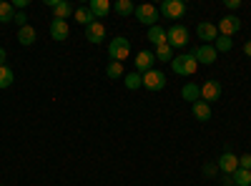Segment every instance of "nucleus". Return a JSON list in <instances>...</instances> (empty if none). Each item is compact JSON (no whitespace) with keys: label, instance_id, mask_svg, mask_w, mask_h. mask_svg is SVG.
I'll use <instances>...</instances> for the list:
<instances>
[{"label":"nucleus","instance_id":"c756f323","mask_svg":"<svg viewBox=\"0 0 251 186\" xmlns=\"http://www.w3.org/2000/svg\"><path fill=\"white\" fill-rule=\"evenodd\" d=\"M13 23H18V28H25V26H28V15H25L23 10H18L15 18H13Z\"/></svg>","mask_w":251,"mask_h":186},{"label":"nucleus","instance_id":"9b49d317","mask_svg":"<svg viewBox=\"0 0 251 186\" xmlns=\"http://www.w3.org/2000/svg\"><path fill=\"white\" fill-rule=\"evenodd\" d=\"M136 73H149V71H153V63H156V53H151V51H141L138 55H136Z\"/></svg>","mask_w":251,"mask_h":186},{"label":"nucleus","instance_id":"c9c22d12","mask_svg":"<svg viewBox=\"0 0 251 186\" xmlns=\"http://www.w3.org/2000/svg\"><path fill=\"white\" fill-rule=\"evenodd\" d=\"M244 53L251 58V40H246V43H244Z\"/></svg>","mask_w":251,"mask_h":186},{"label":"nucleus","instance_id":"bb28decb","mask_svg":"<svg viewBox=\"0 0 251 186\" xmlns=\"http://www.w3.org/2000/svg\"><path fill=\"white\" fill-rule=\"evenodd\" d=\"M113 10L118 15H131V13H136V5L131 3V0H118V3L113 5Z\"/></svg>","mask_w":251,"mask_h":186},{"label":"nucleus","instance_id":"b1692460","mask_svg":"<svg viewBox=\"0 0 251 186\" xmlns=\"http://www.w3.org/2000/svg\"><path fill=\"white\" fill-rule=\"evenodd\" d=\"M231 176H234V184H236V186H251V171H246V169H236Z\"/></svg>","mask_w":251,"mask_h":186},{"label":"nucleus","instance_id":"0eeeda50","mask_svg":"<svg viewBox=\"0 0 251 186\" xmlns=\"http://www.w3.org/2000/svg\"><path fill=\"white\" fill-rule=\"evenodd\" d=\"M46 3L50 5V10H53V18H55V20H68V18L75 13V8L68 3V0H46Z\"/></svg>","mask_w":251,"mask_h":186},{"label":"nucleus","instance_id":"4be33fe9","mask_svg":"<svg viewBox=\"0 0 251 186\" xmlns=\"http://www.w3.org/2000/svg\"><path fill=\"white\" fill-rule=\"evenodd\" d=\"M73 15H75V20H78L80 26H91L93 20H96V18H93V13H91V10H88L86 5H80V8H75V13H73Z\"/></svg>","mask_w":251,"mask_h":186},{"label":"nucleus","instance_id":"a878e982","mask_svg":"<svg viewBox=\"0 0 251 186\" xmlns=\"http://www.w3.org/2000/svg\"><path fill=\"white\" fill-rule=\"evenodd\" d=\"M156 60H174V48L169 43H163V46H156Z\"/></svg>","mask_w":251,"mask_h":186},{"label":"nucleus","instance_id":"5701e85b","mask_svg":"<svg viewBox=\"0 0 251 186\" xmlns=\"http://www.w3.org/2000/svg\"><path fill=\"white\" fill-rule=\"evenodd\" d=\"M214 48H216V53H228V51L234 48V40L226 38V35H219V38L214 40Z\"/></svg>","mask_w":251,"mask_h":186},{"label":"nucleus","instance_id":"423d86ee","mask_svg":"<svg viewBox=\"0 0 251 186\" xmlns=\"http://www.w3.org/2000/svg\"><path fill=\"white\" fill-rule=\"evenodd\" d=\"M158 15H161V13H158V8H156V5H151V3L136 5V18H138V23L149 26V28H153V26H156Z\"/></svg>","mask_w":251,"mask_h":186},{"label":"nucleus","instance_id":"aec40b11","mask_svg":"<svg viewBox=\"0 0 251 186\" xmlns=\"http://www.w3.org/2000/svg\"><path fill=\"white\" fill-rule=\"evenodd\" d=\"M149 40H151L153 46H163L166 43V28H161L158 23L153 28H149Z\"/></svg>","mask_w":251,"mask_h":186},{"label":"nucleus","instance_id":"20e7f679","mask_svg":"<svg viewBox=\"0 0 251 186\" xmlns=\"http://www.w3.org/2000/svg\"><path fill=\"white\" fill-rule=\"evenodd\" d=\"M166 40H169L171 48H186V43H188V28L181 26V23L171 26L169 30H166Z\"/></svg>","mask_w":251,"mask_h":186},{"label":"nucleus","instance_id":"f8f14e48","mask_svg":"<svg viewBox=\"0 0 251 186\" xmlns=\"http://www.w3.org/2000/svg\"><path fill=\"white\" fill-rule=\"evenodd\" d=\"M196 33H199V38L203 40V46H214V40L219 38V28H216L214 23H199Z\"/></svg>","mask_w":251,"mask_h":186},{"label":"nucleus","instance_id":"6ab92c4d","mask_svg":"<svg viewBox=\"0 0 251 186\" xmlns=\"http://www.w3.org/2000/svg\"><path fill=\"white\" fill-rule=\"evenodd\" d=\"M181 96H183L188 103H196V101H201V86H196V83H186V86L181 88Z\"/></svg>","mask_w":251,"mask_h":186},{"label":"nucleus","instance_id":"c85d7f7f","mask_svg":"<svg viewBox=\"0 0 251 186\" xmlns=\"http://www.w3.org/2000/svg\"><path fill=\"white\" fill-rule=\"evenodd\" d=\"M126 78V88H128V91H136V88H141V73H126L123 76Z\"/></svg>","mask_w":251,"mask_h":186},{"label":"nucleus","instance_id":"e433bc0d","mask_svg":"<svg viewBox=\"0 0 251 186\" xmlns=\"http://www.w3.org/2000/svg\"><path fill=\"white\" fill-rule=\"evenodd\" d=\"M5 58H8L5 55V48H0V66H5Z\"/></svg>","mask_w":251,"mask_h":186},{"label":"nucleus","instance_id":"412c9836","mask_svg":"<svg viewBox=\"0 0 251 186\" xmlns=\"http://www.w3.org/2000/svg\"><path fill=\"white\" fill-rule=\"evenodd\" d=\"M13 18H15L13 3H8V0H0V23H10Z\"/></svg>","mask_w":251,"mask_h":186},{"label":"nucleus","instance_id":"9d476101","mask_svg":"<svg viewBox=\"0 0 251 186\" xmlns=\"http://www.w3.org/2000/svg\"><path fill=\"white\" fill-rule=\"evenodd\" d=\"M216 166H219L226 176H231V174L239 169V156H236V154H231V151L226 149V151L219 156V163H216Z\"/></svg>","mask_w":251,"mask_h":186},{"label":"nucleus","instance_id":"4468645a","mask_svg":"<svg viewBox=\"0 0 251 186\" xmlns=\"http://www.w3.org/2000/svg\"><path fill=\"white\" fill-rule=\"evenodd\" d=\"M86 38L91 43H103V40H106V26H103L100 20H93L91 26H86Z\"/></svg>","mask_w":251,"mask_h":186},{"label":"nucleus","instance_id":"dca6fc26","mask_svg":"<svg viewBox=\"0 0 251 186\" xmlns=\"http://www.w3.org/2000/svg\"><path fill=\"white\" fill-rule=\"evenodd\" d=\"M88 10L93 13L96 20H100V18H106V15L111 13V3H108V0H91V3H88Z\"/></svg>","mask_w":251,"mask_h":186},{"label":"nucleus","instance_id":"473e14b6","mask_svg":"<svg viewBox=\"0 0 251 186\" xmlns=\"http://www.w3.org/2000/svg\"><path fill=\"white\" fill-rule=\"evenodd\" d=\"M224 3H226V8H228V10H236V8L241 5L239 0H224Z\"/></svg>","mask_w":251,"mask_h":186},{"label":"nucleus","instance_id":"2f4dec72","mask_svg":"<svg viewBox=\"0 0 251 186\" xmlns=\"http://www.w3.org/2000/svg\"><path fill=\"white\" fill-rule=\"evenodd\" d=\"M216 171H219V166H216V163H206V166L201 169V174H203V176H214Z\"/></svg>","mask_w":251,"mask_h":186},{"label":"nucleus","instance_id":"cd10ccee","mask_svg":"<svg viewBox=\"0 0 251 186\" xmlns=\"http://www.w3.org/2000/svg\"><path fill=\"white\" fill-rule=\"evenodd\" d=\"M106 76L113 78V80H116V78H123V66L118 63V60H111V63L106 66Z\"/></svg>","mask_w":251,"mask_h":186},{"label":"nucleus","instance_id":"39448f33","mask_svg":"<svg viewBox=\"0 0 251 186\" xmlns=\"http://www.w3.org/2000/svg\"><path fill=\"white\" fill-rule=\"evenodd\" d=\"M108 55H111V60H118V63H121V60H126L131 55V43L126 38H121V35L113 38L108 43Z\"/></svg>","mask_w":251,"mask_h":186},{"label":"nucleus","instance_id":"6e6552de","mask_svg":"<svg viewBox=\"0 0 251 186\" xmlns=\"http://www.w3.org/2000/svg\"><path fill=\"white\" fill-rule=\"evenodd\" d=\"M191 53H194V58H196L199 66H211V63H216V58H219V53H216L214 46H199V48H194Z\"/></svg>","mask_w":251,"mask_h":186},{"label":"nucleus","instance_id":"393cba45","mask_svg":"<svg viewBox=\"0 0 251 186\" xmlns=\"http://www.w3.org/2000/svg\"><path fill=\"white\" fill-rule=\"evenodd\" d=\"M13 80H15L13 71H10L8 66H0V88H10Z\"/></svg>","mask_w":251,"mask_h":186},{"label":"nucleus","instance_id":"4c0bfd02","mask_svg":"<svg viewBox=\"0 0 251 186\" xmlns=\"http://www.w3.org/2000/svg\"><path fill=\"white\" fill-rule=\"evenodd\" d=\"M0 186H3V184H0Z\"/></svg>","mask_w":251,"mask_h":186},{"label":"nucleus","instance_id":"f257e3e1","mask_svg":"<svg viewBox=\"0 0 251 186\" xmlns=\"http://www.w3.org/2000/svg\"><path fill=\"white\" fill-rule=\"evenodd\" d=\"M171 71H174L176 76H194V73L199 71V63H196L194 53L174 55V60H171Z\"/></svg>","mask_w":251,"mask_h":186},{"label":"nucleus","instance_id":"7ed1b4c3","mask_svg":"<svg viewBox=\"0 0 251 186\" xmlns=\"http://www.w3.org/2000/svg\"><path fill=\"white\" fill-rule=\"evenodd\" d=\"M158 13L163 18H169V20H181L186 15V3H183V0H163Z\"/></svg>","mask_w":251,"mask_h":186},{"label":"nucleus","instance_id":"72a5a7b5","mask_svg":"<svg viewBox=\"0 0 251 186\" xmlns=\"http://www.w3.org/2000/svg\"><path fill=\"white\" fill-rule=\"evenodd\" d=\"M221 186H236V184H234V176H226V174H224V181H221Z\"/></svg>","mask_w":251,"mask_h":186},{"label":"nucleus","instance_id":"a211bd4d","mask_svg":"<svg viewBox=\"0 0 251 186\" xmlns=\"http://www.w3.org/2000/svg\"><path fill=\"white\" fill-rule=\"evenodd\" d=\"M35 38H38V33H35L33 26L18 28V43H20V46H33V43H35Z\"/></svg>","mask_w":251,"mask_h":186},{"label":"nucleus","instance_id":"f03ea898","mask_svg":"<svg viewBox=\"0 0 251 186\" xmlns=\"http://www.w3.org/2000/svg\"><path fill=\"white\" fill-rule=\"evenodd\" d=\"M141 88H146V91H163L166 88V73H161V71H149V73H143L141 76Z\"/></svg>","mask_w":251,"mask_h":186},{"label":"nucleus","instance_id":"1a4fd4ad","mask_svg":"<svg viewBox=\"0 0 251 186\" xmlns=\"http://www.w3.org/2000/svg\"><path fill=\"white\" fill-rule=\"evenodd\" d=\"M219 33L221 35H226V38H231V35H236L239 30H241V20L236 18V15H224L221 20H219Z\"/></svg>","mask_w":251,"mask_h":186},{"label":"nucleus","instance_id":"ddd939ff","mask_svg":"<svg viewBox=\"0 0 251 186\" xmlns=\"http://www.w3.org/2000/svg\"><path fill=\"white\" fill-rule=\"evenodd\" d=\"M221 96V83L219 80H206V83L201 86V101L211 103V101H219Z\"/></svg>","mask_w":251,"mask_h":186},{"label":"nucleus","instance_id":"2eb2a0df","mask_svg":"<svg viewBox=\"0 0 251 186\" xmlns=\"http://www.w3.org/2000/svg\"><path fill=\"white\" fill-rule=\"evenodd\" d=\"M50 35H53V40H66L68 35H71V28H68V23L66 20H50Z\"/></svg>","mask_w":251,"mask_h":186},{"label":"nucleus","instance_id":"f3484780","mask_svg":"<svg viewBox=\"0 0 251 186\" xmlns=\"http://www.w3.org/2000/svg\"><path fill=\"white\" fill-rule=\"evenodd\" d=\"M191 113L196 121H211V106H208L206 101H196L191 103Z\"/></svg>","mask_w":251,"mask_h":186},{"label":"nucleus","instance_id":"f704fd0d","mask_svg":"<svg viewBox=\"0 0 251 186\" xmlns=\"http://www.w3.org/2000/svg\"><path fill=\"white\" fill-rule=\"evenodd\" d=\"M28 3H30V0H15L13 8H28Z\"/></svg>","mask_w":251,"mask_h":186},{"label":"nucleus","instance_id":"7c9ffc66","mask_svg":"<svg viewBox=\"0 0 251 186\" xmlns=\"http://www.w3.org/2000/svg\"><path fill=\"white\" fill-rule=\"evenodd\" d=\"M239 169H246V171H251V154H244V156H239Z\"/></svg>","mask_w":251,"mask_h":186}]
</instances>
